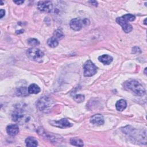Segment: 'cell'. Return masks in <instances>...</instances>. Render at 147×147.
<instances>
[{"label":"cell","mask_w":147,"mask_h":147,"mask_svg":"<svg viewBox=\"0 0 147 147\" xmlns=\"http://www.w3.org/2000/svg\"><path fill=\"white\" fill-rule=\"evenodd\" d=\"M38 9L44 12L50 13L53 9V4L49 1H41L37 3Z\"/></svg>","instance_id":"8992f818"},{"label":"cell","mask_w":147,"mask_h":147,"mask_svg":"<svg viewBox=\"0 0 147 147\" xmlns=\"http://www.w3.org/2000/svg\"><path fill=\"white\" fill-rule=\"evenodd\" d=\"M123 86L126 89L131 90L137 95L143 96L145 94L144 86L136 80H127L124 83Z\"/></svg>","instance_id":"6da1fadb"},{"label":"cell","mask_w":147,"mask_h":147,"mask_svg":"<svg viewBox=\"0 0 147 147\" xmlns=\"http://www.w3.org/2000/svg\"><path fill=\"white\" fill-rule=\"evenodd\" d=\"M90 22L88 19L84 18L83 19L75 18L71 20L69 26L71 28L75 31L80 30L83 26H87L90 24Z\"/></svg>","instance_id":"3957f363"},{"label":"cell","mask_w":147,"mask_h":147,"mask_svg":"<svg viewBox=\"0 0 147 147\" xmlns=\"http://www.w3.org/2000/svg\"><path fill=\"white\" fill-rule=\"evenodd\" d=\"M24 111L20 108H18L14 110L11 115L13 120L15 122L20 121L21 120V119H22V118H24Z\"/></svg>","instance_id":"30bf717a"},{"label":"cell","mask_w":147,"mask_h":147,"mask_svg":"<svg viewBox=\"0 0 147 147\" xmlns=\"http://www.w3.org/2000/svg\"><path fill=\"white\" fill-rule=\"evenodd\" d=\"M126 106H127V103L126 100L122 99L118 100L115 104L116 109L119 111H122L124 109H125V108L126 107Z\"/></svg>","instance_id":"5bb4252c"},{"label":"cell","mask_w":147,"mask_h":147,"mask_svg":"<svg viewBox=\"0 0 147 147\" xmlns=\"http://www.w3.org/2000/svg\"><path fill=\"white\" fill-rule=\"evenodd\" d=\"M47 44L49 47H51L52 48H55V47H57L59 44L58 39H57L55 37H54L53 36L52 37H51V38H49L48 40Z\"/></svg>","instance_id":"e0dca14e"},{"label":"cell","mask_w":147,"mask_h":147,"mask_svg":"<svg viewBox=\"0 0 147 147\" xmlns=\"http://www.w3.org/2000/svg\"><path fill=\"white\" fill-rule=\"evenodd\" d=\"M89 2L95 6H97V5H98V2L96 1H89Z\"/></svg>","instance_id":"cb8c5ba5"},{"label":"cell","mask_w":147,"mask_h":147,"mask_svg":"<svg viewBox=\"0 0 147 147\" xmlns=\"http://www.w3.org/2000/svg\"><path fill=\"white\" fill-rule=\"evenodd\" d=\"M53 104V102L48 96H43L40 98L37 103L36 107L37 109L42 112H47L49 111Z\"/></svg>","instance_id":"7a4b0ae2"},{"label":"cell","mask_w":147,"mask_h":147,"mask_svg":"<svg viewBox=\"0 0 147 147\" xmlns=\"http://www.w3.org/2000/svg\"><path fill=\"white\" fill-rule=\"evenodd\" d=\"M146 68H145V71H144L145 74H146Z\"/></svg>","instance_id":"83f0119b"},{"label":"cell","mask_w":147,"mask_h":147,"mask_svg":"<svg viewBox=\"0 0 147 147\" xmlns=\"http://www.w3.org/2000/svg\"><path fill=\"white\" fill-rule=\"evenodd\" d=\"M90 122L96 125H102L104 123L103 117L100 114H95L92 116L90 120Z\"/></svg>","instance_id":"9c48e42d"},{"label":"cell","mask_w":147,"mask_h":147,"mask_svg":"<svg viewBox=\"0 0 147 147\" xmlns=\"http://www.w3.org/2000/svg\"><path fill=\"white\" fill-rule=\"evenodd\" d=\"M98 60L103 64L109 65L113 61V58L112 56L109 55H103L98 57Z\"/></svg>","instance_id":"7c38bea8"},{"label":"cell","mask_w":147,"mask_h":147,"mask_svg":"<svg viewBox=\"0 0 147 147\" xmlns=\"http://www.w3.org/2000/svg\"><path fill=\"white\" fill-rule=\"evenodd\" d=\"M24 31V30H22H22H17V31H16V33H17V34L22 33V32H23Z\"/></svg>","instance_id":"484cf974"},{"label":"cell","mask_w":147,"mask_h":147,"mask_svg":"<svg viewBox=\"0 0 147 147\" xmlns=\"http://www.w3.org/2000/svg\"><path fill=\"white\" fill-rule=\"evenodd\" d=\"M146 18H145V19L144 20V24H145V25H146Z\"/></svg>","instance_id":"4316f807"},{"label":"cell","mask_w":147,"mask_h":147,"mask_svg":"<svg viewBox=\"0 0 147 147\" xmlns=\"http://www.w3.org/2000/svg\"><path fill=\"white\" fill-rule=\"evenodd\" d=\"M51 125L60 128H65L68 127H71L72 126V124L67 119L62 118L59 121H51Z\"/></svg>","instance_id":"ba28073f"},{"label":"cell","mask_w":147,"mask_h":147,"mask_svg":"<svg viewBox=\"0 0 147 147\" xmlns=\"http://www.w3.org/2000/svg\"><path fill=\"white\" fill-rule=\"evenodd\" d=\"M53 36L55 37L57 39L59 40V39H61V38H63L64 34H63V33H62L61 31H60V30L57 29V30H56L54 32Z\"/></svg>","instance_id":"7402d4cb"},{"label":"cell","mask_w":147,"mask_h":147,"mask_svg":"<svg viewBox=\"0 0 147 147\" xmlns=\"http://www.w3.org/2000/svg\"><path fill=\"white\" fill-rule=\"evenodd\" d=\"M74 99L78 103H81L84 100V96L82 94H78L74 96Z\"/></svg>","instance_id":"44dd1931"},{"label":"cell","mask_w":147,"mask_h":147,"mask_svg":"<svg viewBox=\"0 0 147 147\" xmlns=\"http://www.w3.org/2000/svg\"><path fill=\"white\" fill-rule=\"evenodd\" d=\"M29 94L28 88L26 87H20L16 91V94L19 96H27Z\"/></svg>","instance_id":"4fadbf2b"},{"label":"cell","mask_w":147,"mask_h":147,"mask_svg":"<svg viewBox=\"0 0 147 147\" xmlns=\"http://www.w3.org/2000/svg\"><path fill=\"white\" fill-rule=\"evenodd\" d=\"M13 2L17 5H21V4L23 3L24 1H14Z\"/></svg>","instance_id":"d4e9b609"},{"label":"cell","mask_w":147,"mask_h":147,"mask_svg":"<svg viewBox=\"0 0 147 147\" xmlns=\"http://www.w3.org/2000/svg\"><path fill=\"white\" fill-rule=\"evenodd\" d=\"M26 54L32 60L40 63L42 62V59L44 55L43 52L36 48H30L28 49L26 51Z\"/></svg>","instance_id":"277c9868"},{"label":"cell","mask_w":147,"mask_h":147,"mask_svg":"<svg viewBox=\"0 0 147 147\" xmlns=\"http://www.w3.org/2000/svg\"><path fill=\"white\" fill-rule=\"evenodd\" d=\"M28 43L29 45L31 46H37L40 44V42L38 41V40L34 38H31L28 40Z\"/></svg>","instance_id":"d6986e66"},{"label":"cell","mask_w":147,"mask_h":147,"mask_svg":"<svg viewBox=\"0 0 147 147\" xmlns=\"http://www.w3.org/2000/svg\"><path fill=\"white\" fill-rule=\"evenodd\" d=\"M70 143L71 145L77 146H83L84 145L83 141L77 137L71 138L70 139Z\"/></svg>","instance_id":"ac0fdd59"},{"label":"cell","mask_w":147,"mask_h":147,"mask_svg":"<svg viewBox=\"0 0 147 147\" xmlns=\"http://www.w3.org/2000/svg\"><path fill=\"white\" fill-rule=\"evenodd\" d=\"M25 144L27 146H37L38 145V142L37 140L33 137H29L25 140Z\"/></svg>","instance_id":"9a60e30c"},{"label":"cell","mask_w":147,"mask_h":147,"mask_svg":"<svg viewBox=\"0 0 147 147\" xmlns=\"http://www.w3.org/2000/svg\"><path fill=\"white\" fill-rule=\"evenodd\" d=\"M40 91V88L36 84H31L28 87V92L30 94H37Z\"/></svg>","instance_id":"2e32d148"},{"label":"cell","mask_w":147,"mask_h":147,"mask_svg":"<svg viewBox=\"0 0 147 147\" xmlns=\"http://www.w3.org/2000/svg\"><path fill=\"white\" fill-rule=\"evenodd\" d=\"M5 14V11L3 9H1L0 10V18H2Z\"/></svg>","instance_id":"603a6c76"},{"label":"cell","mask_w":147,"mask_h":147,"mask_svg":"<svg viewBox=\"0 0 147 147\" xmlns=\"http://www.w3.org/2000/svg\"><path fill=\"white\" fill-rule=\"evenodd\" d=\"M6 131L9 135L11 136H15L19 132L18 126L16 124H10L7 126Z\"/></svg>","instance_id":"8fae6325"},{"label":"cell","mask_w":147,"mask_h":147,"mask_svg":"<svg viewBox=\"0 0 147 147\" xmlns=\"http://www.w3.org/2000/svg\"><path fill=\"white\" fill-rule=\"evenodd\" d=\"M84 76L86 77L92 76L96 73V66L90 60H87L83 65Z\"/></svg>","instance_id":"5b68a950"},{"label":"cell","mask_w":147,"mask_h":147,"mask_svg":"<svg viewBox=\"0 0 147 147\" xmlns=\"http://www.w3.org/2000/svg\"><path fill=\"white\" fill-rule=\"evenodd\" d=\"M116 22L121 26L123 30L125 33H129L133 30L132 26L129 24L126 21L122 18V17H118L116 19Z\"/></svg>","instance_id":"52a82bcc"},{"label":"cell","mask_w":147,"mask_h":147,"mask_svg":"<svg viewBox=\"0 0 147 147\" xmlns=\"http://www.w3.org/2000/svg\"><path fill=\"white\" fill-rule=\"evenodd\" d=\"M122 17L123 19H124L126 21H133L136 18V17L134 15L131 14H125Z\"/></svg>","instance_id":"ffe728a7"}]
</instances>
